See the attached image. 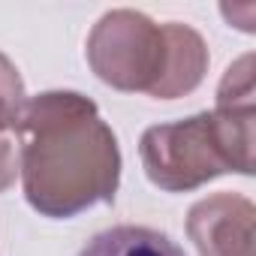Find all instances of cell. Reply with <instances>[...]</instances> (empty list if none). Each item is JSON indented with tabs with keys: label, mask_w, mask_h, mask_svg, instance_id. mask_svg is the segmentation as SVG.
I'll return each mask as SVG.
<instances>
[{
	"label": "cell",
	"mask_w": 256,
	"mask_h": 256,
	"mask_svg": "<svg viewBox=\"0 0 256 256\" xmlns=\"http://www.w3.org/2000/svg\"><path fill=\"white\" fill-rule=\"evenodd\" d=\"M16 136L24 199L36 214L70 220L114 202L120 151L94 100L78 90H46L28 100Z\"/></svg>",
	"instance_id": "obj_1"
},
{
	"label": "cell",
	"mask_w": 256,
	"mask_h": 256,
	"mask_svg": "<svg viewBox=\"0 0 256 256\" xmlns=\"http://www.w3.org/2000/svg\"><path fill=\"white\" fill-rule=\"evenodd\" d=\"M88 64L114 90L178 100L202 84L208 46L190 24H157L136 10H112L88 36Z\"/></svg>",
	"instance_id": "obj_2"
},
{
	"label": "cell",
	"mask_w": 256,
	"mask_h": 256,
	"mask_svg": "<svg viewBox=\"0 0 256 256\" xmlns=\"http://www.w3.org/2000/svg\"><path fill=\"white\" fill-rule=\"evenodd\" d=\"M256 100H217L214 112L148 126L139 142L145 175L166 193H190L238 172L253 175Z\"/></svg>",
	"instance_id": "obj_3"
},
{
	"label": "cell",
	"mask_w": 256,
	"mask_h": 256,
	"mask_svg": "<svg viewBox=\"0 0 256 256\" xmlns=\"http://www.w3.org/2000/svg\"><path fill=\"white\" fill-rule=\"evenodd\" d=\"M187 235L199 256H253L256 208L247 196L214 193L190 208Z\"/></svg>",
	"instance_id": "obj_4"
},
{
	"label": "cell",
	"mask_w": 256,
	"mask_h": 256,
	"mask_svg": "<svg viewBox=\"0 0 256 256\" xmlns=\"http://www.w3.org/2000/svg\"><path fill=\"white\" fill-rule=\"evenodd\" d=\"M78 256H184V250L166 232L148 226H112L96 232Z\"/></svg>",
	"instance_id": "obj_5"
},
{
	"label": "cell",
	"mask_w": 256,
	"mask_h": 256,
	"mask_svg": "<svg viewBox=\"0 0 256 256\" xmlns=\"http://www.w3.org/2000/svg\"><path fill=\"white\" fill-rule=\"evenodd\" d=\"M24 106H28V94H24L22 72L4 52H0V133L16 130Z\"/></svg>",
	"instance_id": "obj_6"
},
{
	"label": "cell",
	"mask_w": 256,
	"mask_h": 256,
	"mask_svg": "<svg viewBox=\"0 0 256 256\" xmlns=\"http://www.w3.org/2000/svg\"><path fill=\"white\" fill-rule=\"evenodd\" d=\"M18 178V148L12 136L0 133V193H6Z\"/></svg>",
	"instance_id": "obj_7"
}]
</instances>
